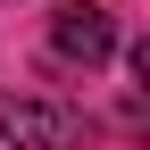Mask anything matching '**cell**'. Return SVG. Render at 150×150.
<instances>
[{"mask_svg": "<svg viewBox=\"0 0 150 150\" xmlns=\"http://www.w3.org/2000/svg\"><path fill=\"white\" fill-rule=\"evenodd\" d=\"M50 50H59V59L100 67L108 50H117V25H108V8H100V0H59V17H50Z\"/></svg>", "mask_w": 150, "mask_h": 150, "instance_id": "cell-1", "label": "cell"}, {"mask_svg": "<svg viewBox=\"0 0 150 150\" xmlns=\"http://www.w3.org/2000/svg\"><path fill=\"white\" fill-rule=\"evenodd\" d=\"M0 134H8L17 150H75V117L59 100H0Z\"/></svg>", "mask_w": 150, "mask_h": 150, "instance_id": "cell-2", "label": "cell"}]
</instances>
